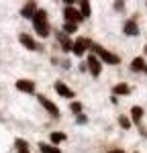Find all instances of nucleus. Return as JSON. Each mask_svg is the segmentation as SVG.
Instances as JSON below:
<instances>
[{
	"instance_id": "1",
	"label": "nucleus",
	"mask_w": 147,
	"mask_h": 153,
	"mask_svg": "<svg viewBox=\"0 0 147 153\" xmlns=\"http://www.w3.org/2000/svg\"><path fill=\"white\" fill-rule=\"evenodd\" d=\"M33 25H35V31L41 37L49 35V25H47V12L45 10H37L33 14Z\"/></svg>"
},
{
	"instance_id": "2",
	"label": "nucleus",
	"mask_w": 147,
	"mask_h": 153,
	"mask_svg": "<svg viewBox=\"0 0 147 153\" xmlns=\"http://www.w3.org/2000/svg\"><path fill=\"white\" fill-rule=\"evenodd\" d=\"M92 49H94V51L98 53V57H100V59H104L106 63H112V65H114V63H119V61H121V57H119V55L110 53L108 49L100 47V45H94V43H92Z\"/></svg>"
},
{
	"instance_id": "3",
	"label": "nucleus",
	"mask_w": 147,
	"mask_h": 153,
	"mask_svg": "<svg viewBox=\"0 0 147 153\" xmlns=\"http://www.w3.org/2000/svg\"><path fill=\"white\" fill-rule=\"evenodd\" d=\"M63 16H65V21H68V23H74V25H78L80 21H82V14H80V10H76L72 4H70V6H65Z\"/></svg>"
},
{
	"instance_id": "4",
	"label": "nucleus",
	"mask_w": 147,
	"mask_h": 153,
	"mask_svg": "<svg viewBox=\"0 0 147 153\" xmlns=\"http://www.w3.org/2000/svg\"><path fill=\"white\" fill-rule=\"evenodd\" d=\"M88 47H92V41H88V39H78V41L72 45V51L76 53V55H84V51Z\"/></svg>"
},
{
	"instance_id": "5",
	"label": "nucleus",
	"mask_w": 147,
	"mask_h": 153,
	"mask_svg": "<svg viewBox=\"0 0 147 153\" xmlns=\"http://www.w3.org/2000/svg\"><path fill=\"white\" fill-rule=\"evenodd\" d=\"M39 104L43 106V108H45V110H47L49 114H53V117H59V108H57V106L53 104V102H51V100H47V98H45V96H39Z\"/></svg>"
},
{
	"instance_id": "6",
	"label": "nucleus",
	"mask_w": 147,
	"mask_h": 153,
	"mask_svg": "<svg viewBox=\"0 0 147 153\" xmlns=\"http://www.w3.org/2000/svg\"><path fill=\"white\" fill-rule=\"evenodd\" d=\"M88 70H90L92 76H100V71H102V65H100V61H98L94 55L88 57Z\"/></svg>"
},
{
	"instance_id": "7",
	"label": "nucleus",
	"mask_w": 147,
	"mask_h": 153,
	"mask_svg": "<svg viewBox=\"0 0 147 153\" xmlns=\"http://www.w3.org/2000/svg\"><path fill=\"white\" fill-rule=\"evenodd\" d=\"M131 70L133 71H143V74H147V63L143 57H135L133 61H131Z\"/></svg>"
},
{
	"instance_id": "8",
	"label": "nucleus",
	"mask_w": 147,
	"mask_h": 153,
	"mask_svg": "<svg viewBox=\"0 0 147 153\" xmlns=\"http://www.w3.org/2000/svg\"><path fill=\"white\" fill-rule=\"evenodd\" d=\"M16 88H19L21 92H29V94L35 92V84L31 82V80H19V82H16Z\"/></svg>"
},
{
	"instance_id": "9",
	"label": "nucleus",
	"mask_w": 147,
	"mask_h": 153,
	"mask_svg": "<svg viewBox=\"0 0 147 153\" xmlns=\"http://www.w3.org/2000/svg\"><path fill=\"white\" fill-rule=\"evenodd\" d=\"M125 33L129 37H135V35H139V27H137V23H135L133 19H129L127 23H125Z\"/></svg>"
},
{
	"instance_id": "10",
	"label": "nucleus",
	"mask_w": 147,
	"mask_h": 153,
	"mask_svg": "<svg viewBox=\"0 0 147 153\" xmlns=\"http://www.w3.org/2000/svg\"><path fill=\"white\" fill-rule=\"evenodd\" d=\"M55 90H57V92H59L63 98H74V92H72V90H70V88H68L63 82H55Z\"/></svg>"
},
{
	"instance_id": "11",
	"label": "nucleus",
	"mask_w": 147,
	"mask_h": 153,
	"mask_svg": "<svg viewBox=\"0 0 147 153\" xmlns=\"http://www.w3.org/2000/svg\"><path fill=\"white\" fill-rule=\"evenodd\" d=\"M35 12H37V4H35V2H27V4L23 6V12H21V14L27 16V19H33Z\"/></svg>"
},
{
	"instance_id": "12",
	"label": "nucleus",
	"mask_w": 147,
	"mask_h": 153,
	"mask_svg": "<svg viewBox=\"0 0 147 153\" xmlns=\"http://www.w3.org/2000/svg\"><path fill=\"white\" fill-rule=\"evenodd\" d=\"M19 39H21V43H23L27 49H31V51H37V43H35V41H33V39H31L29 35L21 33V37H19Z\"/></svg>"
},
{
	"instance_id": "13",
	"label": "nucleus",
	"mask_w": 147,
	"mask_h": 153,
	"mask_svg": "<svg viewBox=\"0 0 147 153\" xmlns=\"http://www.w3.org/2000/svg\"><path fill=\"white\" fill-rule=\"evenodd\" d=\"M57 39H59V43H61V47H63V51H72V39H68L65 37V33H59L57 35Z\"/></svg>"
},
{
	"instance_id": "14",
	"label": "nucleus",
	"mask_w": 147,
	"mask_h": 153,
	"mask_svg": "<svg viewBox=\"0 0 147 153\" xmlns=\"http://www.w3.org/2000/svg\"><path fill=\"white\" fill-rule=\"evenodd\" d=\"M131 117H133L135 123H141V118H143V108H141V106H133V108H131Z\"/></svg>"
},
{
	"instance_id": "15",
	"label": "nucleus",
	"mask_w": 147,
	"mask_h": 153,
	"mask_svg": "<svg viewBox=\"0 0 147 153\" xmlns=\"http://www.w3.org/2000/svg\"><path fill=\"white\" fill-rule=\"evenodd\" d=\"M131 90H129V86L127 84H117L114 88H112V94H129Z\"/></svg>"
},
{
	"instance_id": "16",
	"label": "nucleus",
	"mask_w": 147,
	"mask_h": 153,
	"mask_svg": "<svg viewBox=\"0 0 147 153\" xmlns=\"http://www.w3.org/2000/svg\"><path fill=\"white\" fill-rule=\"evenodd\" d=\"M90 12H92V8H90V2H82L80 4V14H82V19H86V16H90Z\"/></svg>"
},
{
	"instance_id": "17",
	"label": "nucleus",
	"mask_w": 147,
	"mask_h": 153,
	"mask_svg": "<svg viewBox=\"0 0 147 153\" xmlns=\"http://www.w3.org/2000/svg\"><path fill=\"white\" fill-rule=\"evenodd\" d=\"M39 147H41V151H43V153H61L57 147H51V145H47V143H41Z\"/></svg>"
},
{
	"instance_id": "18",
	"label": "nucleus",
	"mask_w": 147,
	"mask_h": 153,
	"mask_svg": "<svg viewBox=\"0 0 147 153\" xmlns=\"http://www.w3.org/2000/svg\"><path fill=\"white\" fill-rule=\"evenodd\" d=\"M65 139V135H61V133H51V141L53 143H59Z\"/></svg>"
},
{
	"instance_id": "19",
	"label": "nucleus",
	"mask_w": 147,
	"mask_h": 153,
	"mask_svg": "<svg viewBox=\"0 0 147 153\" xmlns=\"http://www.w3.org/2000/svg\"><path fill=\"white\" fill-rule=\"evenodd\" d=\"M119 123H121L122 129H129V127H131V120H129L127 117H119Z\"/></svg>"
},
{
	"instance_id": "20",
	"label": "nucleus",
	"mask_w": 147,
	"mask_h": 153,
	"mask_svg": "<svg viewBox=\"0 0 147 153\" xmlns=\"http://www.w3.org/2000/svg\"><path fill=\"white\" fill-rule=\"evenodd\" d=\"M76 27H78V25H74V23H65L63 31H65V33H76Z\"/></svg>"
},
{
	"instance_id": "21",
	"label": "nucleus",
	"mask_w": 147,
	"mask_h": 153,
	"mask_svg": "<svg viewBox=\"0 0 147 153\" xmlns=\"http://www.w3.org/2000/svg\"><path fill=\"white\" fill-rule=\"evenodd\" d=\"M72 110L76 114H80V112H82V104H80V102H72Z\"/></svg>"
},
{
	"instance_id": "22",
	"label": "nucleus",
	"mask_w": 147,
	"mask_h": 153,
	"mask_svg": "<svg viewBox=\"0 0 147 153\" xmlns=\"http://www.w3.org/2000/svg\"><path fill=\"white\" fill-rule=\"evenodd\" d=\"M16 147H19V151H24V149H27V141H21V139H16Z\"/></svg>"
},
{
	"instance_id": "23",
	"label": "nucleus",
	"mask_w": 147,
	"mask_h": 153,
	"mask_svg": "<svg viewBox=\"0 0 147 153\" xmlns=\"http://www.w3.org/2000/svg\"><path fill=\"white\" fill-rule=\"evenodd\" d=\"M114 8H117V10H122V8H125V2H114Z\"/></svg>"
},
{
	"instance_id": "24",
	"label": "nucleus",
	"mask_w": 147,
	"mask_h": 153,
	"mask_svg": "<svg viewBox=\"0 0 147 153\" xmlns=\"http://www.w3.org/2000/svg\"><path fill=\"white\" fill-rule=\"evenodd\" d=\"M108 153H125V151H122V149H110Z\"/></svg>"
}]
</instances>
